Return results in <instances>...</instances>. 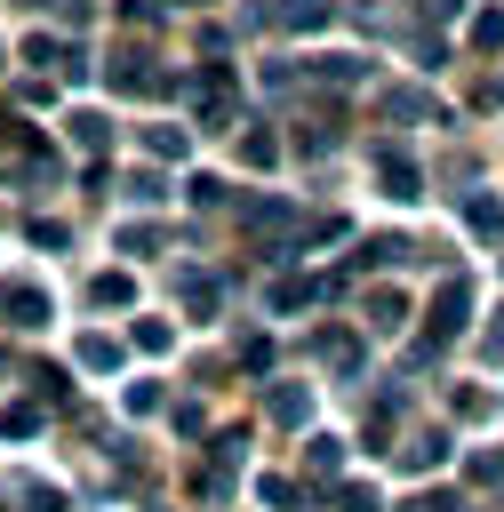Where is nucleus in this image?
Listing matches in <instances>:
<instances>
[{"label":"nucleus","instance_id":"f257e3e1","mask_svg":"<svg viewBox=\"0 0 504 512\" xmlns=\"http://www.w3.org/2000/svg\"><path fill=\"white\" fill-rule=\"evenodd\" d=\"M0 176H16V184H48V176H56V152H48V128H24V120H0Z\"/></svg>","mask_w":504,"mask_h":512},{"label":"nucleus","instance_id":"f03ea898","mask_svg":"<svg viewBox=\"0 0 504 512\" xmlns=\"http://www.w3.org/2000/svg\"><path fill=\"white\" fill-rule=\"evenodd\" d=\"M464 320H472V280H440L432 288V312H424V344H448V336H464Z\"/></svg>","mask_w":504,"mask_h":512},{"label":"nucleus","instance_id":"7ed1b4c3","mask_svg":"<svg viewBox=\"0 0 504 512\" xmlns=\"http://www.w3.org/2000/svg\"><path fill=\"white\" fill-rule=\"evenodd\" d=\"M248 24H272V32H328V24H336V0H272V8H248Z\"/></svg>","mask_w":504,"mask_h":512},{"label":"nucleus","instance_id":"20e7f679","mask_svg":"<svg viewBox=\"0 0 504 512\" xmlns=\"http://www.w3.org/2000/svg\"><path fill=\"white\" fill-rule=\"evenodd\" d=\"M104 80H112L120 96H176V88H184L176 72H152V56H112Z\"/></svg>","mask_w":504,"mask_h":512},{"label":"nucleus","instance_id":"39448f33","mask_svg":"<svg viewBox=\"0 0 504 512\" xmlns=\"http://www.w3.org/2000/svg\"><path fill=\"white\" fill-rule=\"evenodd\" d=\"M0 320H8V328H48V288L0 280Z\"/></svg>","mask_w":504,"mask_h":512},{"label":"nucleus","instance_id":"423d86ee","mask_svg":"<svg viewBox=\"0 0 504 512\" xmlns=\"http://www.w3.org/2000/svg\"><path fill=\"white\" fill-rule=\"evenodd\" d=\"M232 112H240L232 72H224V64H208V72H200V128H232Z\"/></svg>","mask_w":504,"mask_h":512},{"label":"nucleus","instance_id":"0eeeda50","mask_svg":"<svg viewBox=\"0 0 504 512\" xmlns=\"http://www.w3.org/2000/svg\"><path fill=\"white\" fill-rule=\"evenodd\" d=\"M312 360L336 368V376H360V336H352V328H320V336H312Z\"/></svg>","mask_w":504,"mask_h":512},{"label":"nucleus","instance_id":"6e6552de","mask_svg":"<svg viewBox=\"0 0 504 512\" xmlns=\"http://www.w3.org/2000/svg\"><path fill=\"white\" fill-rule=\"evenodd\" d=\"M456 216H464V232L504 240V200H496V192H456Z\"/></svg>","mask_w":504,"mask_h":512},{"label":"nucleus","instance_id":"1a4fd4ad","mask_svg":"<svg viewBox=\"0 0 504 512\" xmlns=\"http://www.w3.org/2000/svg\"><path fill=\"white\" fill-rule=\"evenodd\" d=\"M376 176H384V192H392L400 208H408V200H424V168H416L408 152H384V160H376Z\"/></svg>","mask_w":504,"mask_h":512},{"label":"nucleus","instance_id":"9d476101","mask_svg":"<svg viewBox=\"0 0 504 512\" xmlns=\"http://www.w3.org/2000/svg\"><path fill=\"white\" fill-rule=\"evenodd\" d=\"M264 416H272L280 432H296V424H312V392H304V384H272V392H264Z\"/></svg>","mask_w":504,"mask_h":512},{"label":"nucleus","instance_id":"9b49d317","mask_svg":"<svg viewBox=\"0 0 504 512\" xmlns=\"http://www.w3.org/2000/svg\"><path fill=\"white\" fill-rule=\"evenodd\" d=\"M392 464H400V472H440V464H448V432H416L408 448H392Z\"/></svg>","mask_w":504,"mask_h":512},{"label":"nucleus","instance_id":"f8f14e48","mask_svg":"<svg viewBox=\"0 0 504 512\" xmlns=\"http://www.w3.org/2000/svg\"><path fill=\"white\" fill-rule=\"evenodd\" d=\"M304 80H320V88H352V80H368V56H312Z\"/></svg>","mask_w":504,"mask_h":512},{"label":"nucleus","instance_id":"ddd939ff","mask_svg":"<svg viewBox=\"0 0 504 512\" xmlns=\"http://www.w3.org/2000/svg\"><path fill=\"white\" fill-rule=\"evenodd\" d=\"M240 224L272 240V232H296V208H288V200H240Z\"/></svg>","mask_w":504,"mask_h":512},{"label":"nucleus","instance_id":"4468645a","mask_svg":"<svg viewBox=\"0 0 504 512\" xmlns=\"http://www.w3.org/2000/svg\"><path fill=\"white\" fill-rule=\"evenodd\" d=\"M176 288H184V312H192V320H216V304H224V280H216V272H184Z\"/></svg>","mask_w":504,"mask_h":512},{"label":"nucleus","instance_id":"2eb2a0df","mask_svg":"<svg viewBox=\"0 0 504 512\" xmlns=\"http://www.w3.org/2000/svg\"><path fill=\"white\" fill-rule=\"evenodd\" d=\"M416 256H424L416 240H400V232H384V240H368V248H360V272H384V264H416Z\"/></svg>","mask_w":504,"mask_h":512},{"label":"nucleus","instance_id":"dca6fc26","mask_svg":"<svg viewBox=\"0 0 504 512\" xmlns=\"http://www.w3.org/2000/svg\"><path fill=\"white\" fill-rule=\"evenodd\" d=\"M408 320H416V312H408V296H392V288H376V296H368V328H376V336H400Z\"/></svg>","mask_w":504,"mask_h":512},{"label":"nucleus","instance_id":"f3484780","mask_svg":"<svg viewBox=\"0 0 504 512\" xmlns=\"http://www.w3.org/2000/svg\"><path fill=\"white\" fill-rule=\"evenodd\" d=\"M88 304H96V312H120V304H136V280H128V272H96V280H88Z\"/></svg>","mask_w":504,"mask_h":512},{"label":"nucleus","instance_id":"a211bd4d","mask_svg":"<svg viewBox=\"0 0 504 512\" xmlns=\"http://www.w3.org/2000/svg\"><path fill=\"white\" fill-rule=\"evenodd\" d=\"M312 296H336V280H272V312H304Z\"/></svg>","mask_w":504,"mask_h":512},{"label":"nucleus","instance_id":"6ab92c4d","mask_svg":"<svg viewBox=\"0 0 504 512\" xmlns=\"http://www.w3.org/2000/svg\"><path fill=\"white\" fill-rule=\"evenodd\" d=\"M304 464H312V496H328V480L344 472V440H312V448H304Z\"/></svg>","mask_w":504,"mask_h":512},{"label":"nucleus","instance_id":"aec40b11","mask_svg":"<svg viewBox=\"0 0 504 512\" xmlns=\"http://www.w3.org/2000/svg\"><path fill=\"white\" fill-rule=\"evenodd\" d=\"M448 416H456V424H488V416H496V400H488L480 384H456V392H448Z\"/></svg>","mask_w":504,"mask_h":512},{"label":"nucleus","instance_id":"412c9836","mask_svg":"<svg viewBox=\"0 0 504 512\" xmlns=\"http://www.w3.org/2000/svg\"><path fill=\"white\" fill-rule=\"evenodd\" d=\"M256 496H264L272 512H296V504H320L312 488H296V480H280V472H264V480H256Z\"/></svg>","mask_w":504,"mask_h":512},{"label":"nucleus","instance_id":"4be33fe9","mask_svg":"<svg viewBox=\"0 0 504 512\" xmlns=\"http://www.w3.org/2000/svg\"><path fill=\"white\" fill-rule=\"evenodd\" d=\"M384 112H392V120H440V104H432L424 88H392V96H384Z\"/></svg>","mask_w":504,"mask_h":512},{"label":"nucleus","instance_id":"5701e85b","mask_svg":"<svg viewBox=\"0 0 504 512\" xmlns=\"http://www.w3.org/2000/svg\"><path fill=\"white\" fill-rule=\"evenodd\" d=\"M64 128H72V144H80V152H104V144H112V120H104V112H72Z\"/></svg>","mask_w":504,"mask_h":512},{"label":"nucleus","instance_id":"b1692460","mask_svg":"<svg viewBox=\"0 0 504 512\" xmlns=\"http://www.w3.org/2000/svg\"><path fill=\"white\" fill-rule=\"evenodd\" d=\"M80 368L112 376V368H120V336H96V328H88V336H80Z\"/></svg>","mask_w":504,"mask_h":512},{"label":"nucleus","instance_id":"393cba45","mask_svg":"<svg viewBox=\"0 0 504 512\" xmlns=\"http://www.w3.org/2000/svg\"><path fill=\"white\" fill-rule=\"evenodd\" d=\"M40 424H48V416H40V400H8V408H0V432H8V440H32Z\"/></svg>","mask_w":504,"mask_h":512},{"label":"nucleus","instance_id":"a878e982","mask_svg":"<svg viewBox=\"0 0 504 512\" xmlns=\"http://www.w3.org/2000/svg\"><path fill=\"white\" fill-rule=\"evenodd\" d=\"M464 480H472V488H496V480H504V448H472V456H464Z\"/></svg>","mask_w":504,"mask_h":512},{"label":"nucleus","instance_id":"bb28decb","mask_svg":"<svg viewBox=\"0 0 504 512\" xmlns=\"http://www.w3.org/2000/svg\"><path fill=\"white\" fill-rule=\"evenodd\" d=\"M504 48V8H480L472 16V56H496Z\"/></svg>","mask_w":504,"mask_h":512},{"label":"nucleus","instance_id":"cd10ccee","mask_svg":"<svg viewBox=\"0 0 504 512\" xmlns=\"http://www.w3.org/2000/svg\"><path fill=\"white\" fill-rule=\"evenodd\" d=\"M144 152H152V160H184L192 136H184V128H144Z\"/></svg>","mask_w":504,"mask_h":512},{"label":"nucleus","instance_id":"c85d7f7f","mask_svg":"<svg viewBox=\"0 0 504 512\" xmlns=\"http://www.w3.org/2000/svg\"><path fill=\"white\" fill-rule=\"evenodd\" d=\"M128 344H136V352H152V360H160V352H168V344H176V328H168V320H136V328H128Z\"/></svg>","mask_w":504,"mask_h":512},{"label":"nucleus","instance_id":"c756f323","mask_svg":"<svg viewBox=\"0 0 504 512\" xmlns=\"http://www.w3.org/2000/svg\"><path fill=\"white\" fill-rule=\"evenodd\" d=\"M16 504H24V512H64V488H48V480H16Z\"/></svg>","mask_w":504,"mask_h":512},{"label":"nucleus","instance_id":"7c9ffc66","mask_svg":"<svg viewBox=\"0 0 504 512\" xmlns=\"http://www.w3.org/2000/svg\"><path fill=\"white\" fill-rule=\"evenodd\" d=\"M240 160H248V168H272V160H280V136L248 128V136H240Z\"/></svg>","mask_w":504,"mask_h":512},{"label":"nucleus","instance_id":"2f4dec72","mask_svg":"<svg viewBox=\"0 0 504 512\" xmlns=\"http://www.w3.org/2000/svg\"><path fill=\"white\" fill-rule=\"evenodd\" d=\"M184 200H192V208H224L232 192H224V176H192V184H184Z\"/></svg>","mask_w":504,"mask_h":512},{"label":"nucleus","instance_id":"473e14b6","mask_svg":"<svg viewBox=\"0 0 504 512\" xmlns=\"http://www.w3.org/2000/svg\"><path fill=\"white\" fill-rule=\"evenodd\" d=\"M160 248V224H120V256H152Z\"/></svg>","mask_w":504,"mask_h":512},{"label":"nucleus","instance_id":"72a5a7b5","mask_svg":"<svg viewBox=\"0 0 504 512\" xmlns=\"http://www.w3.org/2000/svg\"><path fill=\"white\" fill-rule=\"evenodd\" d=\"M24 240H32V248H64V240H72V232H64V224H56V216H32V224H24Z\"/></svg>","mask_w":504,"mask_h":512},{"label":"nucleus","instance_id":"f704fd0d","mask_svg":"<svg viewBox=\"0 0 504 512\" xmlns=\"http://www.w3.org/2000/svg\"><path fill=\"white\" fill-rule=\"evenodd\" d=\"M160 408H168L160 384H128V416H160Z\"/></svg>","mask_w":504,"mask_h":512},{"label":"nucleus","instance_id":"c9c22d12","mask_svg":"<svg viewBox=\"0 0 504 512\" xmlns=\"http://www.w3.org/2000/svg\"><path fill=\"white\" fill-rule=\"evenodd\" d=\"M336 504H344V512H384V504H376V488H368V480H344V488H336Z\"/></svg>","mask_w":504,"mask_h":512},{"label":"nucleus","instance_id":"e433bc0d","mask_svg":"<svg viewBox=\"0 0 504 512\" xmlns=\"http://www.w3.org/2000/svg\"><path fill=\"white\" fill-rule=\"evenodd\" d=\"M400 512H472V504H464V496H448V488H432V496H408Z\"/></svg>","mask_w":504,"mask_h":512},{"label":"nucleus","instance_id":"4c0bfd02","mask_svg":"<svg viewBox=\"0 0 504 512\" xmlns=\"http://www.w3.org/2000/svg\"><path fill=\"white\" fill-rule=\"evenodd\" d=\"M128 200H144V208H152V200H168V184H160L152 168H136V176H128Z\"/></svg>","mask_w":504,"mask_h":512},{"label":"nucleus","instance_id":"58836bf2","mask_svg":"<svg viewBox=\"0 0 504 512\" xmlns=\"http://www.w3.org/2000/svg\"><path fill=\"white\" fill-rule=\"evenodd\" d=\"M240 368L264 376V368H272V336H248V344H240Z\"/></svg>","mask_w":504,"mask_h":512},{"label":"nucleus","instance_id":"ea45409f","mask_svg":"<svg viewBox=\"0 0 504 512\" xmlns=\"http://www.w3.org/2000/svg\"><path fill=\"white\" fill-rule=\"evenodd\" d=\"M56 16H64V24H72V32H80V24H88V16H96V0H56Z\"/></svg>","mask_w":504,"mask_h":512},{"label":"nucleus","instance_id":"a19ab883","mask_svg":"<svg viewBox=\"0 0 504 512\" xmlns=\"http://www.w3.org/2000/svg\"><path fill=\"white\" fill-rule=\"evenodd\" d=\"M480 352H488V360H504V312H496V320L480 328Z\"/></svg>","mask_w":504,"mask_h":512},{"label":"nucleus","instance_id":"79ce46f5","mask_svg":"<svg viewBox=\"0 0 504 512\" xmlns=\"http://www.w3.org/2000/svg\"><path fill=\"white\" fill-rule=\"evenodd\" d=\"M480 104H488V112L504 104V72H496V80H480Z\"/></svg>","mask_w":504,"mask_h":512},{"label":"nucleus","instance_id":"37998d69","mask_svg":"<svg viewBox=\"0 0 504 512\" xmlns=\"http://www.w3.org/2000/svg\"><path fill=\"white\" fill-rule=\"evenodd\" d=\"M416 8H424V16H456L464 0H416Z\"/></svg>","mask_w":504,"mask_h":512},{"label":"nucleus","instance_id":"c03bdc74","mask_svg":"<svg viewBox=\"0 0 504 512\" xmlns=\"http://www.w3.org/2000/svg\"><path fill=\"white\" fill-rule=\"evenodd\" d=\"M168 8H192V0H168Z\"/></svg>","mask_w":504,"mask_h":512},{"label":"nucleus","instance_id":"a18cd8bd","mask_svg":"<svg viewBox=\"0 0 504 512\" xmlns=\"http://www.w3.org/2000/svg\"><path fill=\"white\" fill-rule=\"evenodd\" d=\"M24 8H48V0H24Z\"/></svg>","mask_w":504,"mask_h":512}]
</instances>
